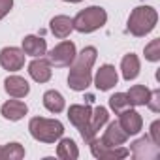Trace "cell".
I'll return each mask as SVG.
<instances>
[{"label":"cell","mask_w":160,"mask_h":160,"mask_svg":"<svg viewBox=\"0 0 160 160\" xmlns=\"http://www.w3.org/2000/svg\"><path fill=\"white\" fill-rule=\"evenodd\" d=\"M96 47L89 45L85 47L81 53H77L73 62L68 66L70 68V73H68V87L72 91H77V92H83L91 87L92 83V66L96 62Z\"/></svg>","instance_id":"obj_1"},{"label":"cell","mask_w":160,"mask_h":160,"mask_svg":"<svg viewBox=\"0 0 160 160\" xmlns=\"http://www.w3.org/2000/svg\"><path fill=\"white\" fill-rule=\"evenodd\" d=\"M156 23H158V12L152 6H138L136 10H132L128 17L126 30L136 38H143L154 30Z\"/></svg>","instance_id":"obj_2"},{"label":"cell","mask_w":160,"mask_h":160,"mask_svg":"<svg viewBox=\"0 0 160 160\" xmlns=\"http://www.w3.org/2000/svg\"><path fill=\"white\" fill-rule=\"evenodd\" d=\"M28 132L36 141L42 143H55L64 134V124L57 119H45V117H32L28 121Z\"/></svg>","instance_id":"obj_3"},{"label":"cell","mask_w":160,"mask_h":160,"mask_svg":"<svg viewBox=\"0 0 160 160\" xmlns=\"http://www.w3.org/2000/svg\"><path fill=\"white\" fill-rule=\"evenodd\" d=\"M72 23H73V30L81 34H91V32L100 30L108 23V12L102 6H89L79 12L72 19Z\"/></svg>","instance_id":"obj_4"},{"label":"cell","mask_w":160,"mask_h":160,"mask_svg":"<svg viewBox=\"0 0 160 160\" xmlns=\"http://www.w3.org/2000/svg\"><path fill=\"white\" fill-rule=\"evenodd\" d=\"M45 55H47V60H49L51 66H55V68H68V66L73 62V58H75V55H77V49H75V43H73V42L64 40V42L57 43V45H55L49 53H45Z\"/></svg>","instance_id":"obj_5"},{"label":"cell","mask_w":160,"mask_h":160,"mask_svg":"<svg viewBox=\"0 0 160 160\" xmlns=\"http://www.w3.org/2000/svg\"><path fill=\"white\" fill-rule=\"evenodd\" d=\"M108 121H109V111H108L106 108H102V106L94 108V109H92V113H91L89 122H87L81 130H79V134H81L83 141H85V143H89L91 139H94V138L98 136L100 128H102Z\"/></svg>","instance_id":"obj_6"},{"label":"cell","mask_w":160,"mask_h":160,"mask_svg":"<svg viewBox=\"0 0 160 160\" xmlns=\"http://www.w3.org/2000/svg\"><path fill=\"white\" fill-rule=\"evenodd\" d=\"M89 145H91L92 156L98 158V160H121V158L130 156V151H128V149H124V147H121V145H119V147L106 145V143H104L102 139H98V138L91 139Z\"/></svg>","instance_id":"obj_7"},{"label":"cell","mask_w":160,"mask_h":160,"mask_svg":"<svg viewBox=\"0 0 160 160\" xmlns=\"http://www.w3.org/2000/svg\"><path fill=\"white\" fill-rule=\"evenodd\" d=\"M130 154L136 160H156L160 156V145H156L149 136H143L130 143Z\"/></svg>","instance_id":"obj_8"},{"label":"cell","mask_w":160,"mask_h":160,"mask_svg":"<svg viewBox=\"0 0 160 160\" xmlns=\"http://www.w3.org/2000/svg\"><path fill=\"white\" fill-rule=\"evenodd\" d=\"M25 57L27 55L19 47H13V45L4 47L0 51V66L8 72H19L25 66Z\"/></svg>","instance_id":"obj_9"},{"label":"cell","mask_w":160,"mask_h":160,"mask_svg":"<svg viewBox=\"0 0 160 160\" xmlns=\"http://www.w3.org/2000/svg\"><path fill=\"white\" fill-rule=\"evenodd\" d=\"M94 87L100 91V92H106L109 89H113L119 81V73L115 70L113 64H102L100 70H96V75H94Z\"/></svg>","instance_id":"obj_10"},{"label":"cell","mask_w":160,"mask_h":160,"mask_svg":"<svg viewBox=\"0 0 160 160\" xmlns=\"http://www.w3.org/2000/svg\"><path fill=\"white\" fill-rule=\"evenodd\" d=\"M119 124H121V128H122V130L128 134V138H130V136H136V134L141 132V128H143V119H141V115H139L136 109L128 108V109H124V111L119 113Z\"/></svg>","instance_id":"obj_11"},{"label":"cell","mask_w":160,"mask_h":160,"mask_svg":"<svg viewBox=\"0 0 160 160\" xmlns=\"http://www.w3.org/2000/svg\"><path fill=\"white\" fill-rule=\"evenodd\" d=\"M51 68H53V66L49 64L47 58L36 57V58L28 64V75L34 79L36 83H47L49 79H51V75H53V70H51Z\"/></svg>","instance_id":"obj_12"},{"label":"cell","mask_w":160,"mask_h":160,"mask_svg":"<svg viewBox=\"0 0 160 160\" xmlns=\"http://www.w3.org/2000/svg\"><path fill=\"white\" fill-rule=\"evenodd\" d=\"M4 91L12 98H25L30 92V85L25 77L21 75H8L4 79Z\"/></svg>","instance_id":"obj_13"},{"label":"cell","mask_w":160,"mask_h":160,"mask_svg":"<svg viewBox=\"0 0 160 160\" xmlns=\"http://www.w3.org/2000/svg\"><path fill=\"white\" fill-rule=\"evenodd\" d=\"M0 113H2V117L6 121H12V122H17L21 121L27 113H28V106L25 102H21L19 98L15 100H8L2 104V108H0Z\"/></svg>","instance_id":"obj_14"},{"label":"cell","mask_w":160,"mask_h":160,"mask_svg":"<svg viewBox=\"0 0 160 160\" xmlns=\"http://www.w3.org/2000/svg\"><path fill=\"white\" fill-rule=\"evenodd\" d=\"M91 113H92V108L89 106V104H72L70 108H68V119H70V122L77 128V130H81L87 122H89V119H91Z\"/></svg>","instance_id":"obj_15"},{"label":"cell","mask_w":160,"mask_h":160,"mask_svg":"<svg viewBox=\"0 0 160 160\" xmlns=\"http://www.w3.org/2000/svg\"><path fill=\"white\" fill-rule=\"evenodd\" d=\"M21 49L25 55L36 58V57H43L47 53V42L40 36H34V34H28L23 38V43H21Z\"/></svg>","instance_id":"obj_16"},{"label":"cell","mask_w":160,"mask_h":160,"mask_svg":"<svg viewBox=\"0 0 160 160\" xmlns=\"http://www.w3.org/2000/svg\"><path fill=\"white\" fill-rule=\"evenodd\" d=\"M100 139H102L106 145L119 147V145H124V143H126L128 134L121 128L119 121H113V122H109V124H108V128H106V132H104V136H102Z\"/></svg>","instance_id":"obj_17"},{"label":"cell","mask_w":160,"mask_h":160,"mask_svg":"<svg viewBox=\"0 0 160 160\" xmlns=\"http://www.w3.org/2000/svg\"><path fill=\"white\" fill-rule=\"evenodd\" d=\"M49 30L55 38H68L70 32L73 30V23H72V17L68 15H55L51 21H49Z\"/></svg>","instance_id":"obj_18"},{"label":"cell","mask_w":160,"mask_h":160,"mask_svg":"<svg viewBox=\"0 0 160 160\" xmlns=\"http://www.w3.org/2000/svg\"><path fill=\"white\" fill-rule=\"evenodd\" d=\"M139 70H141V62H139L138 55L128 53V55L122 57V60H121V73H122L124 81H134V79L139 75Z\"/></svg>","instance_id":"obj_19"},{"label":"cell","mask_w":160,"mask_h":160,"mask_svg":"<svg viewBox=\"0 0 160 160\" xmlns=\"http://www.w3.org/2000/svg\"><path fill=\"white\" fill-rule=\"evenodd\" d=\"M43 106H45V109L51 111V113H60V111H64V108H66V100H64V96H62L58 91L51 89V91L43 92Z\"/></svg>","instance_id":"obj_20"},{"label":"cell","mask_w":160,"mask_h":160,"mask_svg":"<svg viewBox=\"0 0 160 160\" xmlns=\"http://www.w3.org/2000/svg\"><path fill=\"white\" fill-rule=\"evenodd\" d=\"M57 156L62 160H75L79 156V149H77L75 141L70 138H60L58 145H57Z\"/></svg>","instance_id":"obj_21"},{"label":"cell","mask_w":160,"mask_h":160,"mask_svg":"<svg viewBox=\"0 0 160 160\" xmlns=\"http://www.w3.org/2000/svg\"><path fill=\"white\" fill-rule=\"evenodd\" d=\"M149 94H151V91L145 85H134L126 92V98H128V102H130L132 108H139V106H145L147 104Z\"/></svg>","instance_id":"obj_22"},{"label":"cell","mask_w":160,"mask_h":160,"mask_svg":"<svg viewBox=\"0 0 160 160\" xmlns=\"http://www.w3.org/2000/svg\"><path fill=\"white\" fill-rule=\"evenodd\" d=\"M21 158H25V147L21 143L12 141L0 147V160H21Z\"/></svg>","instance_id":"obj_23"},{"label":"cell","mask_w":160,"mask_h":160,"mask_svg":"<svg viewBox=\"0 0 160 160\" xmlns=\"http://www.w3.org/2000/svg\"><path fill=\"white\" fill-rule=\"evenodd\" d=\"M128 108H132V106H130V102H128V98H126V92H115V94L109 98V109H111L115 115H119L121 111H124V109H128Z\"/></svg>","instance_id":"obj_24"},{"label":"cell","mask_w":160,"mask_h":160,"mask_svg":"<svg viewBox=\"0 0 160 160\" xmlns=\"http://www.w3.org/2000/svg\"><path fill=\"white\" fill-rule=\"evenodd\" d=\"M143 55L149 62H158L160 60V40H151L145 49H143Z\"/></svg>","instance_id":"obj_25"},{"label":"cell","mask_w":160,"mask_h":160,"mask_svg":"<svg viewBox=\"0 0 160 160\" xmlns=\"http://www.w3.org/2000/svg\"><path fill=\"white\" fill-rule=\"evenodd\" d=\"M152 113H158L160 111V91L158 89H154V91H151V94H149V100H147V104H145Z\"/></svg>","instance_id":"obj_26"},{"label":"cell","mask_w":160,"mask_h":160,"mask_svg":"<svg viewBox=\"0 0 160 160\" xmlns=\"http://www.w3.org/2000/svg\"><path fill=\"white\" fill-rule=\"evenodd\" d=\"M149 138H151L156 145H160V121H158V119L151 122V128H149Z\"/></svg>","instance_id":"obj_27"},{"label":"cell","mask_w":160,"mask_h":160,"mask_svg":"<svg viewBox=\"0 0 160 160\" xmlns=\"http://www.w3.org/2000/svg\"><path fill=\"white\" fill-rule=\"evenodd\" d=\"M13 8V0H0V21H2Z\"/></svg>","instance_id":"obj_28"},{"label":"cell","mask_w":160,"mask_h":160,"mask_svg":"<svg viewBox=\"0 0 160 160\" xmlns=\"http://www.w3.org/2000/svg\"><path fill=\"white\" fill-rule=\"evenodd\" d=\"M62 2H70V4H77V2H83V0H62Z\"/></svg>","instance_id":"obj_29"}]
</instances>
